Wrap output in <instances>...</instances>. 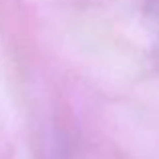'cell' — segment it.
I'll return each instance as SVG.
<instances>
[{
  "instance_id": "cell-1",
  "label": "cell",
  "mask_w": 159,
  "mask_h": 159,
  "mask_svg": "<svg viewBox=\"0 0 159 159\" xmlns=\"http://www.w3.org/2000/svg\"><path fill=\"white\" fill-rule=\"evenodd\" d=\"M147 18H149L153 54H155V62L159 69V0H147Z\"/></svg>"
}]
</instances>
